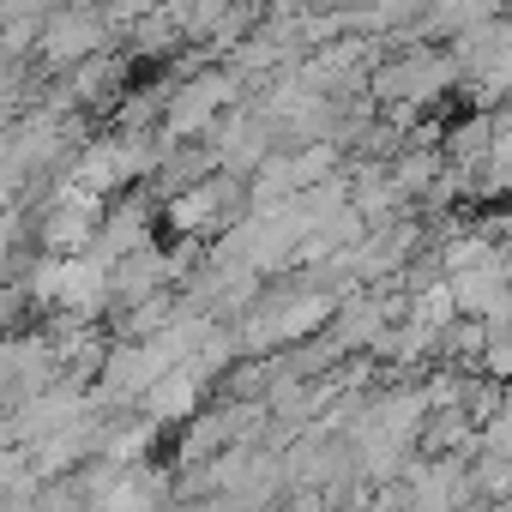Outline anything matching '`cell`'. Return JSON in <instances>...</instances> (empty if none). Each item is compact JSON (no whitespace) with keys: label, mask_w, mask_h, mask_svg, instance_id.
Masks as SVG:
<instances>
[{"label":"cell","mask_w":512,"mask_h":512,"mask_svg":"<svg viewBox=\"0 0 512 512\" xmlns=\"http://www.w3.org/2000/svg\"><path fill=\"white\" fill-rule=\"evenodd\" d=\"M458 73L482 103L506 97L512 91V25H482L476 37H464L458 43Z\"/></svg>","instance_id":"obj_1"},{"label":"cell","mask_w":512,"mask_h":512,"mask_svg":"<svg viewBox=\"0 0 512 512\" xmlns=\"http://www.w3.org/2000/svg\"><path fill=\"white\" fill-rule=\"evenodd\" d=\"M482 362H488L494 374H512V332H494V338L482 344Z\"/></svg>","instance_id":"obj_2"}]
</instances>
